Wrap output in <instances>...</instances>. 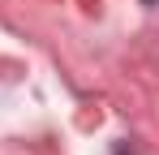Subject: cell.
Masks as SVG:
<instances>
[{"label": "cell", "mask_w": 159, "mask_h": 155, "mask_svg": "<svg viewBox=\"0 0 159 155\" xmlns=\"http://www.w3.org/2000/svg\"><path fill=\"white\" fill-rule=\"evenodd\" d=\"M146 4H151V0H146Z\"/></svg>", "instance_id": "obj_1"}]
</instances>
